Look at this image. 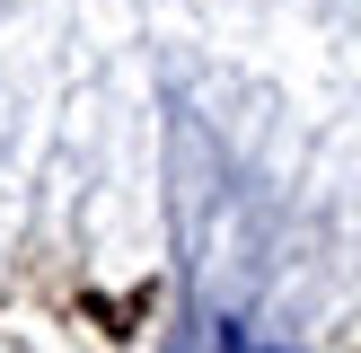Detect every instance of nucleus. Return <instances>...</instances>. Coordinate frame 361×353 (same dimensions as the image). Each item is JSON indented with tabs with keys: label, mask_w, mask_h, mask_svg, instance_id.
<instances>
[{
	"label": "nucleus",
	"mask_w": 361,
	"mask_h": 353,
	"mask_svg": "<svg viewBox=\"0 0 361 353\" xmlns=\"http://www.w3.org/2000/svg\"><path fill=\"white\" fill-rule=\"evenodd\" d=\"M229 353H247V345H238V335H229Z\"/></svg>",
	"instance_id": "nucleus-1"
}]
</instances>
